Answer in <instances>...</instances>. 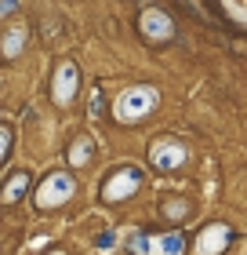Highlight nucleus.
Listing matches in <instances>:
<instances>
[{
	"label": "nucleus",
	"instance_id": "nucleus-3",
	"mask_svg": "<svg viewBox=\"0 0 247 255\" xmlns=\"http://www.w3.org/2000/svg\"><path fill=\"white\" fill-rule=\"evenodd\" d=\"M135 186H142V171L138 168H120L109 182H102V197L105 201H124V197H131Z\"/></svg>",
	"mask_w": 247,
	"mask_h": 255
},
{
	"label": "nucleus",
	"instance_id": "nucleus-5",
	"mask_svg": "<svg viewBox=\"0 0 247 255\" xmlns=\"http://www.w3.org/2000/svg\"><path fill=\"white\" fill-rule=\"evenodd\" d=\"M229 241H233V230L222 226V223H215V226H207L204 234H200L196 252H200V255H218V252H226Z\"/></svg>",
	"mask_w": 247,
	"mask_h": 255
},
{
	"label": "nucleus",
	"instance_id": "nucleus-14",
	"mask_svg": "<svg viewBox=\"0 0 247 255\" xmlns=\"http://www.w3.org/2000/svg\"><path fill=\"white\" fill-rule=\"evenodd\" d=\"M98 248H102V252L113 248V234H102V237H98Z\"/></svg>",
	"mask_w": 247,
	"mask_h": 255
},
{
	"label": "nucleus",
	"instance_id": "nucleus-15",
	"mask_svg": "<svg viewBox=\"0 0 247 255\" xmlns=\"http://www.w3.org/2000/svg\"><path fill=\"white\" fill-rule=\"evenodd\" d=\"M11 7H18V0H0V15H4V11H11Z\"/></svg>",
	"mask_w": 247,
	"mask_h": 255
},
{
	"label": "nucleus",
	"instance_id": "nucleus-9",
	"mask_svg": "<svg viewBox=\"0 0 247 255\" xmlns=\"http://www.w3.org/2000/svg\"><path fill=\"white\" fill-rule=\"evenodd\" d=\"M22 44H26V29H7L4 33V55H7V59H15V55L22 51Z\"/></svg>",
	"mask_w": 247,
	"mask_h": 255
},
{
	"label": "nucleus",
	"instance_id": "nucleus-4",
	"mask_svg": "<svg viewBox=\"0 0 247 255\" xmlns=\"http://www.w3.org/2000/svg\"><path fill=\"white\" fill-rule=\"evenodd\" d=\"M77 88H80V69L73 62H62V66H58V73H55V102H58V106H66V102L77 95Z\"/></svg>",
	"mask_w": 247,
	"mask_h": 255
},
{
	"label": "nucleus",
	"instance_id": "nucleus-12",
	"mask_svg": "<svg viewBox=\"0 0 247 255\" xmlns=\"http://www.w3.org/2000/svg\"><path fill=\"white\" fill-rule=\"evenodd\" d=\"M7 149H11V128H0V164L7 160Z\"/></svg>",
	"mask_w": 247,
	"mask_h": 255
},
{
	"label": "nucleus",
	"instance_id": "nucleus-11",
	"mask_svg": "<svg viewBox=\"0 0 247 255\" xmlns=\"http://www.w3.org/2000/svg\"><path fill=\"white\" fill-rule=\"evenodd\" d=\"M157 248H160L164 255H182V237H178V234H167Z\"/></svg>",
	"mask_w": 247,
	"mask_h": 255
},
{
	"label": "nucleus",
	"instance_id": "nucleus-1",
	"mask_svg": "<svg viewBox=\"0 0 247 255\" xmlns=\"http://www.w3.org/2000/svg\"><path fill=\"white\" fill-rule=\"evenodd\" d=\"M157 106V88H131V91H124L120 102H116V117L120 121H138V117H146V113Z\"/></svg>",
	"mask_w": 247,
	"mask_h": 255
},
{
	"label": "nucleus",
	"instance_id": "nucleus-10",
	"mask_svg": "<svg viewBox=\"0 0 247 255\" xmlns=\"http://www.w3.org/2000/svg\"><path fill=\"white\" fill-rule=\"evenodd\" d=\"M87 157H91V142L87 138H80V142L69 146V160H73V164H87Z\"/></svg>",
	"mask_w": 247,
	"mask_h": 255
},
{
	"label": "nucleus",
	"instance_id": "nucleus-6",
	"mask_svg": "<svg viewBox=\"0 0 247 255\" xmlns=\"http://www.w3.org/2000/svg\"><path fill=\"white\" fill-rule=\"evenodd\" d=\"M142 33H146L149 40H171L174 26H171V18L164 15V11L149 7V11H142Z\"/></svg>",
	"mask_w": 247,
	"mask_h": 255
},
{
	"label": "nucleus",
	"instance_id": "nucleus-7",
	"mask_svg": "<svg viewBox=\"0 0 247 255\" xmlns=\"http://www.w3.org/2000/svg\"><path fill=\"white\" fill-rule=\"evenodd\" d=\"M153 160H157V168H167V171H171V168H178L182 160H185V149L167 138V142H157V146H153Z\"/></svg>",
	"mask_w": 247,
	"mask_h": 255
},
{
	"label": "nucleus",
	"instance_id": "nucleus-2",
	"mask_svg": "<svg viewBox=\"0 0 247 255\" xmlns=\"http://www.w3.org/2000/svg\"><path fill=\"white\" fill-rule=\"evenodd\" d=\"M73 190H77V182L69 179V175H48L40 182V190H37V208H55V204H62V201H69L73 197Z\"/></svg>",
	"mask_w": 247,
	"mask_h": 255
},
{
	"label": "nucleus",
	"instance_id": "nucleus-13",
	"mask_svg": "<svg viewBox=\"0 0 247 255\" xmlns=\"http://www.w3.org/2000/svg\"><path fill=\"white\" fill-rule=\"evenodd\" d=\"M146 245H149V241H146V237H142V234H138V237H135V241H131V252H135V255H146V252H149V248H146Z\"/></svg>",
	"mask_w": 247,
	"mask_h": 255
},
{
	"label": "nucleus",
	"instance_id": "nucleus-16",
	"mask_svg": "<svg viewBox=\"0 0 247 255\" xmlns=\"http://www.w3.org/2000/svg\"><path fill=\"white\" fill-rule=\"evenodd\" d=\"M55 255H62V252H55Z\"/></svg>",
	"mask_w": 247,
	"mask_h": 255
},
{
	"label": "nucleus",
	"instance_id": "nucleus-8",
	"mask_svg": "<svg viewBox=\"0 0 247 255\" xmlns=\"http://www.w3.org/2000/svg\"><path fill=\"white\" fill-rule=\"evenodd\" d=\"M26 186H29V175H26V171L11 175V179H7V186H4V197H0V201H4V204H15V201H22Z\"/></svg>",
	"mask_w": 247,
	"mask_h": 255
}]
</instances>
